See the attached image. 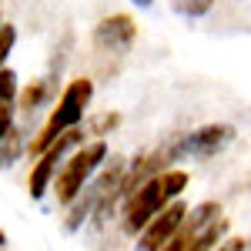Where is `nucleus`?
I'll return each instance as SVG.
<instances>
[{
    "label": "nucleus",
    "instance_id": "nucleus-1",
    "mask_svg": "<svg viewBox=\"0 0 251 251\" xmlns=\"http://www.w3.org/2000/svg\"><path fill=\"white\" fill-rule=\"evenodd\" d=\"M91 100H94V80H91V77L67 80L64 91L57 94V104H54L50 117L40 124L37 134L30 137V144H27L30 157H40L60 134H67L71 127H80V121H84V114H87Z\"/></svg>",
    "mask_w": 251,
    "mask_h": 251
},
{
    "label": "nucleus",
    "instance_id": "nucleus-2",
    "mask_svg": "<svg viewBox=\"0 0 251 251\" xmlns=\"http://www.w3.org/2000/svg\"><path fill=\"white\" fill-rule=\"evenodd\" d=\"M107 157H111V151H107L104 137H94V141H87L84 148H77L74 154L64 161L57 181H54V194H57L60 208H71L77 201V194L94 181V174L107 164Z\"/></svg>",
    "mask_w": 251,
    "mask_h": 251
},
{
    "label": "nucleus",
    "instance_id": "nucleus-3",
    "mask_svg": "<svg viewBox=\"0 0 251 251\" xmlns=\"http://www.w3.org/2000/svg\"><path fill=\"white\" fill-rule=\"evenodd\" d=\"M77 148H84V131H80V127H71L67 134H60L57 141L34 161V168H30V174H27V191H30L34 201H40L44 194L54 188L60 168H64V157L74 154Z\"/></svg>",
    "mask_w": 251,
    "mask_h": 251
},
{
    "label": "nucleus",
    "instance_id": "nucleus-4",
    "mask_svg": "<svg viewBox=\"0 0 251 251\" xmlns=\"http://www.w3.org/2000/svg\"><path fill=\"white\" fill-rule=\"evenodd\" d=\"M168 204H171V194L164 188V171H161V174H154L151 181H144V184L127 198V204H124V211H121L124 214V231L141 234Z\"/></svg>",
    "mask_w": 251,
    "mask_h": 251
},
{
    "label": "nucleus",
    "instance_id": "nucleus-5",
    "mask_svg": "<svg viewBox=\"0 0 251 251\" xmlns=\"http://www.w3.org/2000/svg\"><path fill=\"white\" fill-rule=\"evenodd\" d=\"M91 40H94L97 50L104 54H127L137 40V24L131 14H111V17L97 20L94 30H91Z\"/></svg>",
    "mask_w": 251,
    "mask_h": 251
},
{
    "label": "nucleus",
    "instance_id": "nucleus-6",
    "mask_svg": "<svg viewBox=\"0 0 251 251\" xmlns=\"http://www.w3.org/2000/svg\"><path fill=\"white\" fill-rule=\"evenodd\" d=\"M188 211H191V208H188L181 198H177V201H171V204H168L164 211L157 214V218L151 221V225H148V228H144V231L137 234V248H141V251H157L161 245H164V241H171L174 234L184 228V221H188Z\"/></svg>",
    "mask_w": 251,
    "mask_h": 251
},
{
    "label": "nucleus",
    "instance_id": "nucleus-7",
    "mask_svg": "<svg viewBox=\"0 0 251 251\" xmlns=\"http://www.w3.org/2000/svg\"><path fill=\"white\" fill-rule=\"evenodd\" d=\"M181 141H184V157L208 161V157L221 154L234 141V127L231 124H204V127L191 131V134H181Z\"/></svg>",
    "mask_w": 251,
    "mask_h": 251
},
{
    "label": "nucleus",
    "instance_id": "nucleus-8",
    "mask_svg": "<svg viewBox=\"0 0 251 251\" xmlns=\"http://www.w3.org/2000/svg\"><path fill=\"white\" fill-rule=\"evenodd\" d=\"M54 77H37V80H30L27 87H20V94H17V111L24 117H30L34 111H40L50 97H54Z\"/></svg>",
    "mask_w": 251,
    "mask_h": 251
},
{
    "label": "nucleus",
    "instance_id": "nucleus-9",
    "mask_svg": "<svg viewBox=\"0 0 251 251\" xmlns=\"http://www.w3.org/2000/svg\"><path fill=\"white\" fill-rule=\"evenodd\" d=\"M228 228H231V221L221 214L218 221L211 225H204L201 231H191V241H188V251H214L225 238H228Z\"/></svg>",
    "mask_w": 251,
    "mask_h": 251
},
{
    "label": "nucleus",
    "instance_id": "nucleus-10",
    "mask_svg": "<svg viewBox=\"0 0 251 251\" xmlns=\"http://www.w3.org/2000/svg\"><path fill=\"white\" fill-rule=\"evenodd\" d=\"M27 151V141H24V131L14 127L10 134L0 137V168H14L20 161V154Z\"/></svg>",
    "mask_w": 251,
    "mask_h": 251
},
{
    "label": "nucleus",
    "instance_id": "nucleus-11",
    "mask_svg": "<svg viewBox=\"0 0 251 251\" xmlns=\"http://www.w3.org/2000/svg\"><path fill=\"white\" fill-rule=\"evenodd\" d=\"M221 204L218 201H201V204H194L191 211H188V221H184V228L188 231H201L204 225H211V221H218L221 218Z\"/></svg>",
    "mask_w": 251,
    "mask_h": 251
},
{
    "label": "nucleus",
    "instance_id": "nucleus-12",
    "mask_svg": "<svg viewBox=\"0 0 251 251\" xmlns=\"http://www.w3.org/2000/svg\"><path fill=\"white\" fill-rule=\"evenodd\" d=\"M117 124H121V114H117V111H104V114H94L87 121V134L91 137H107Z\"/></svg>",
    "mask_w": 251,
    "mask_h": 251
},
{
    "label": "nucleus",
    "instance_id": "nucleus-13",
    "mask_svg": "<svg viewBox=\"0 0 251 251\" xmlns=\"http://www.w3.org/2000/svg\"><path fill=\"white\" fill-rule=\"evenodd\" d=\"M171 7L181 17H204V14H211L214 0H171Z\"/></svg>",
    "mask_w": 251,
    "mask_h": 251
},
{
    "label": "nucleus",
    "instance_id": "nucleus-14",
    "mask_svg": "<svg viewBox=\"0 0 251 251\" xmlns=\"http://www.w3.org/2000/svg\"><path fill=\"white\" fill-rule=\"evenodd\" d=\"M14 44H17V27H14V24H3V27H0V71L7 67V57H10V50H14Z\"/></svg>",
    "mask_w": 251,
    "mask_h": 251
},
{
    "label": "nucleus",
    "instance_id": "nucleus-15",
    "mask_svg": "<svg viewBox=\"0 0 251 251\" xmlns=\"http://www.w3.org/2000/svg\"><path fill=\"white\" fill-rule=\"evenodd\" d=\"M20 87H17V74L10 71V67H3L0 71V100H17Z\"/></svg>",
    "mask_w": 251,
    "mask_h": 251
},
{
    "label": "nucleus",
    "instance_id": "nucleus-16",
    "mask_svg": "<svg viewBox=\"0 0 251 251\" xmlns=\"http://www.w3.org/2000/svg\"><path fill=\"white\" fill-rule=\"evenodd\" d=\"M14 121H17V104H14V100H0V137L10 134V131L17 127Z\"/></svg>",
    "mask_w": 251,
    "mask_h": 251
},
{
    "label": "nucleus",
    "instance_id": "nucleus-17",
    "mask_svg": "<svg viewBox=\"0 0 251 251\" xmlns=\"http://www.w3.org/2000/svg\"><path fill=\"white\" fill-rule=\"evenodd\" d=\"M188 241H191V231H188V228H181L171 241H164L157 251H188Z\"/></svg>",
    "mask_w": 251,
    "mask_h": 251
},
{
    "label": "nucleus",
    "instance_id": "nucleus-18",
    "mask_svg": "<svg viewBox=\"0 0 251 251\" xmlns=\"http://www.w3.org/2000/svg\"><path fill=\"white\" fill-rule=\"evenodd\" d=\"M245 248H248V241H245V238H234V234H231V238H225V241H221L214 251H245Z\"/></svg>",
    "mask_w": 251,
    "mask_h": 251
},
{
    "label": "nucleus",
    "instance_id": "nucleus-19",
    "mask_svg": "<svg viewBox=\"0 0 251 251\" xmlns=\"http://www.w3.org/2000/svg\"><path fill=\"white\" fill-rule=\"evenodd\" d=\"M131 3H137V7H151L154 0H131Z\"/></svg>",
    "mask_w": 251,
    "mask_h": 251
},
{
    "label": "nucleus",
    "instance_id": "nucleus-20",
    "mask_svg": "<svg viewBox=\"0 0 251 251\" xmlns=\"http://www.w3.org/2000/svg\"><path fill=\"white\" fill-rule=\"evenodd\" d=\"M3 24H7V20H3V10H0V27H3Z\"/></svg>",
    "mask_w": 251,
    "mask_h": 251
}]
</instances>
